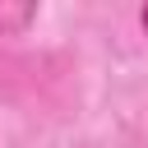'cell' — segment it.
<instances>
[{"label": "cell", "mask_w": 148, "mask_h": 148, "mask_svg": "<svg viewBox=\"0 0 148 148\" xmlns=\"http://www.w3.org/2000/svg\"><path fill=\"white\" fill-rule=\"evenodd\" d=\"M37 5L32 0H23V5H9V0H0V37H23L32 23H37Z\"/></svg>", "instance_id": "obj_1"}, {"label": "cell", "mask_w": 148, "mask_h": 148, "mask_svg": "<svg viewBox=\"0 0 148 148\" xmlns=\"http://www.w3.org/2000/svg\"><path fill=\"white\" fill-rule=\"evenodd\" d=\"M139 28H143V32H148V5H143V9H139Z\"/></svg>", "instance_id": "obj_2"}]
</instances>
